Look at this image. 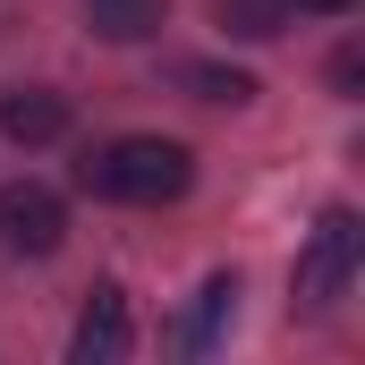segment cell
<instances>
[{"label": "cell", "instance_id": "6da1fadb", "mask_svg": "<svg viewBox=\"0 0 365 365\" xmlns=\"http://www.w3.org/2000/svg\"><path fill=\"white\" fill-rule=\"evenodd\" d=\"M77 179H86V195H110V204H170L195 179V153L179 136H119V145L86 153Z\"/></svg>", "mask_w": 365, "mask_h": 365}, {"label": "cell", "instance_id": "7a4b0ae2", "mask_svg": "<svg viewBox=\"0 0 365 365\" xmlns=\"http://www.w3.org/2000/svg\"><path fill=\"white\" fill-rule=\"evenodd\" d=\"M349 272H357V212H349V204H331V212L314 221V238L297 247L289 289H297V306H306V314H323V306L349 289Z\"/></svg>", "mask_w": 365, "mask_h": 365}, {"label": "cell", "instance_id": "3957f363", "mask_svg": "<svg viewBox=\"0 0 365 365\" xmlns=\"http://www.w3.org/2000/svg\"><path fill=\"white\" fill-rule=\"evenodd\" d=\"M60 238H68V204L51 187H34V179L0 187V247L9 255H51Z\"/></svg>", "mask_w": 365, "mask_h": 365}, {"label": "cell", "instance_id": "277c9868", "mask_svg": "<svg viewBox=\"0 0 365 365\" xmlns=\"http://www.w3.org/2000/svg\"><path fill=\"white\" fill-rule=\"evenodd\" d=\"M136 349V323H128V297L119 289H93L86 314H77V340H68V357L77 365H119Z\"/></svg>", "mask_w": 365, "mask_h": 365}, {"label": "cell", "instance_id": "5b68a950", "mask_svg": "<svg viewBox=\"0 0 365 365\" xmlns=\"http://www.w3.org/2000/svg\"><path fill=\"white\" fill-rule=\"evenodd\" d=\"M0 136L9 145H60L68 136V93H51V86L0 93Z\"/></svg>", "mask_w": 365, "mask_h": 365}, {"label": "cell", "instance_id": "8992f818", "mask_svg": "<svg viewBox=\"0 0 365 365\" xmlns=\"http://www.w3.org/2000/svg\"><path fill=\"white\" fill-rule=\"evenodd\" d=\"M170 77H179V86L195 93V102H230V110H238V102H255V77H247V68H212V60H170Z\"/></svg>", "mask_w": 365, "mask_h": 365}, {"label": "cell", "instance_id": "52a82bcc", "mask_svg": "<svg viewBox=\"0 0 365 365\" xmlns=\"http://www.w3.org/2000/svg\"><path fill=\"white\" fill-rule=\"evenodd\" d=\"M86 17L102 43H145L162 26V0H86Z\"/></svg>", "mask_w": 365, "mask_h": 365}, {"label": "cell", "instance_id": "ba28073f", "mask_svg": "<svg viewBox=\"0 0 365 365\" xmlns=\"http://www.w3.org/2000/svg\"><path fill=\"white\" fill-rule=\"evenodd\" d=\"M212 26L238 34V43H272L289 26V0H212Z\"/></svg>", "mask_w": 365, "mask_h": 365}, {"label": "cell", "instance_id": "9c48e42d", "mask_svg": "<svg viewBox=\"0 0 365 365\" xmlns=\"http://www.w3.org/2000/svg\"><path fill=\"white\" fill-rule=\"evenodd\" d=\"M230 314H238V280L221 272V280H204V297H195V314H187V331H179V340H187V349H212Z\"/></svg>", "mask_w": 365, "mask_h": 365}, {"label": "cell", "instance_id": "30bf717a", "mask_svg": "<svg viewBox=\"0 0 365 365\" xmlns=\"http://www.w3.org/2000/svg\"><path fill=\"white\" fill-rule=\"evenodd\" d=\"M289 9H314V17H340L349 0H289Z\"/></svg>", "mask_w": 365, "mask_h": 365}]
</instances>
